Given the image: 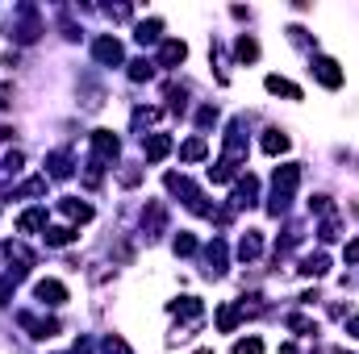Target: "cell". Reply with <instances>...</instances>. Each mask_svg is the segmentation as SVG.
Instances as JSON below:
<instances>
[{
  "label": "cell",
  "mask_w": 359,
  "mask_h": 354,
  "mask_svg": "<svg viewBox=\"0 0 359 354\" xmlns=\"http://www.w3.org/2000/svg\"><path fill=\"white\" fill-rule=\"evenodd\" d=\"M34 296H38L42 304H50V309H59V304H67V288H63L59 279H42V283L34 288Z\"/></svg>",
  "instance_id": "obj_1"
},
{
  "label": "cell",
  "mask_w": 359,
  "mask_h": 354,
  "mask_svg": "<svg viewBox=\"0 0 359 354\" xmlns=\"http://www.w3.org/2000/svg\"><path fill=\"white\" fill-rule=\"evenodd\" d=\"M142 155H147V163L168 159V155H172V138H168V134H151V138L142 142Z\"/></svg>",
  "instance_id": "obj_2"
},
{
  "label": "cell",
  "mask_w": 359,
  "mask_h": 354,
  "mask_svg": "<svg viewBox=\"0 0 359 354\" xmlns=\"http://www.w3.org/2000/svg\"><path fill=\"white\" fill-rule=\"evenodd\" d=\"M80 234L76 229H67V225H55V229H46V242L50 246H67V242H76Z\"/></svg>",
  "instance_id": "obj_13"
},
{
  "label": "cell",
  "mask_w": 359,
  "mask_h": 354,
  "mask_svg": "<svg viewBox=\"0 0 359 354\" xmlns=\"http://www.w3.org/2000/svg\"><path fill=\"white\" fill-rule=\"evenodd\" d=\"M59 208H63V213H67L72 221H92V208H88V204H76V200H63Z\"/></svg>",
  "instance_id": "obj_14"
},
{
  "label": "cell",
  "mask_w": 359,
  "mask_h": 354,
  "mask_svg": "<svg viewBox=\"0 0 359 354\" xmlns=\"http://www.w3.org/2000/svg\"><path fill=\"white\" fill-rule=\"evenodd\" d=\"M238 259H243V263L259 259V234H255V229H247V234H243V242H238Z\"/></svg>",
  "instance_id": "obj_8"
},
{
  "label": "cell",
  "mask_w": 359,
  "mask_h": 354,
  "mask_svg": "<svg viewBox=\"0 0 359 354\" xmlns=\"http://www.w3.org/2000/svg\"><path fill=\"white\" fill-rule=\"evenodd\" d=\"M192 250H196V238H192V234H180L176 238V255H192Z\"/></svg>",
  "instance_id": "obj_19"
},
{
  "label": "cell",
  "mask_w": 359,
  "mask_h": 354,
  "mask_svg": "<svg viewBox=\"0 0 359 354\" xmlns=\"http://www.w3.org/2000/svg\"><path fill=\"white\" fill-rule=\"evenodd\" d=\"M92 55H96L100 63H109V67H117V63H121V42H117V38H96V46H92Z\"/></svg>",
  "instance_id": "obj_3"
},
{
  "label": "cell",
  "mask_w": 359,
  "mask_h": 354,
  "mask_svg": "<svg viewBox=\"0 0 359 354\" xmlns=\"http://www.w3.org/2000/svg\"><path fill=\"white\" fill-rule=\"evenodd\" d=\"M334 354H347V351H334Z\"/></svg>",
  "instance_id": "obj_25"
},
{
  "label": "cell",
  "mask_w": 359,
  "mask_h": 354,
  "mask_svg": "<svg viewBox=\"0 0 359 354\" xmlns=\"http://www.w3.org/2000/svg\"><path fill=\"white\" fill-rule=\"evenodd\" d=\"M268 92H271V96H288V100H301V88H297V84H288L284 76H268Z\"/></svg>",
  "instance_id": "obj_7"
},
{
  "label": "cell",
  "mask_w": 359,
  "mask_h": 354,
  "mask_svg": "<svg viewBox=\"0 0 359 354\" xmlns=\"http://www.w3.org/2000/svg\"><path fill=\"white\" fill-rule=\"evenodd\" d=\"M234 55H238V63H255V59H259V42L243 34V38H238V46H234Z\"/></svg>",
  "instance_id": "obj_9"
},
{
  "label": "cell",
  "mask_w": 359,
  "mask_h": 354,
  "mask_svg": "<svg viewBox=\"0 0 359 354\" xmlns=\"http://www.w3.org/2000/svg\"><path fill=\"white\" fill-rule=\"evenodd\" d=\"M326 267H330L326 255H309V259L301 263V271H305V275H326Z\"/></svg>",
  "instance_id": "obj_15"
},
{
  "label": "cell",
  "mask_w": 359,
  "mask_h": 354,
  "mask_svg": "<svg viewBox=\"0 0 359 354\" xmlns=\"http://www.w3.org/2000/svg\"><path fill=\"white\" fill-rule=\"evenodd\" d=\"M46 167H50V176H55V179H67V176H72V159H67L63 150H55V155L46 159Z\"/></svg>",
  "instance_id": "obj_12"
},
{
  "label": "cell",
  "mask_w": 359,
  "mask_h": 354,
  "mask_svg": "<svg viewBox=\"0 0 359 354\" xmlns=\"http://www.w3.org/2000/svg\"><path fill=\"white\" fill-rule=\"evenodd\" d=\"M264 150H268V155H284V150H288V134H284V129H268V134H264Z\"/></svg>",
  "instance_id": "obj_11"
},
{
  "label": "cell",
  "mask_w": 359,
  "mask_h": 354,
  "mask_svg": "<svg viewBox=\"0 0 359 354\" xmlns=\"http://www.w3.org/2000/svg\"><path fill=\"white\" fill-rule=\"evenodd\" d=\"M351 334L359 338V317H351Z\"/></svg>",
  "instance_id": "obj_23"
},
{
  "label": "cell",
  "mask_w": 359,
  "mask_h": 354,
  "mask_svg": "<svg viewBox=\"0 0 359 354\" xmlns=\"http://www.w3.org/2000/svg\"><path fill=\"white\" fill-rule=\"evenodd\" d=\"M196 354H213V351H196Z\"/></svg>",
  "instance_id": "obj_24"
},
{
  "label": "cell",
  "mask_w": 359,
  "mask_h": 354,
  "mask_svg": "<svg viewBox=\"0 0 359 354\" xmlns=\"http://www.w3.org/2000/svg\"><path fill=\"white\" fill-rule=\"evenodd\" d=\"M343 255H347V263H359V238L347 246V250H343Z\"/></svg>",
  "instance_id": "obj_20"
},
{
  "label": "cell",
  "mask_w": 359,
  "mask_h": 354,
  "mask_svg": "<svg viewBox=\"0 0 359 354\" xmlns=\"http://www.w3.org/2000/svg\"><path fill=\"white\" fill-rule=\"evenodd\" d=\"M205 155H209V146H205V138H188V142L180 146V159H184V163H201Z\"/></svg>",
  "instance_id": "obj_6"
},
{
  "label": "cell",
  "mask_w": 359,
  "mask_h": 354,
  "mask_svg": "<svg viewBox=\"0 0 359 354\" xmlns=\"http://www.w3.org/2000/svg\"><path fill=\"white\" fill-rule=\"evenodd\" d=\"M238 317H243V309H238V304H226V309L217 313V330H222V334H234Z\"/></svg>",
  "instance_id": "obj_10"
},
{
  "label": "cell",
  "mask_w": 359,
  "mask_h": 354,
  "mask_svg": "<svg viewBox=\"0 0 359 354\" xmlns=\"http://www.w3.org/2000/svg\"><path fill=\"white\" fill-rule=\"evenodd\" d=\"M313 76H318L326 88H339V84H343V71H339L334 59H313Z\"/></svg>",
  "instance_id": "obj_4"
},
{
  "label": "cell",
  "mask_w": 359,
  "mask_h": 354,
  "mask_svg": "<svg viewBox=\"0 0 359 354\" xmlns=\"http://www.w3.org/2000/svg\"><path fill=\"white\" fill-rule=\"evenodd\" d=\"M234 354H264V342H259V338H243V342L234 346Z\"/></svg>",
  "instance_id": "obj_18"
},
{
  "label": "cell",
  "mask_w": 359,
  "mask_h": 354,
  "mask_svg": "<svg viewBox=\"0 0 359 354\" xmlns=\"http://www.w3.org/2000/svg\"><path fill=\"white\" fill-rule=\"evenodd\" d=\"M42 221H46V213H42V208H29V213L21 217V234H34Z\"/></svg>",
  "instance_id": "obj_17"
},
{
  "label": "cell",
  "mask_w": 359,
  "mask_h": 354,
  "mask_svg": "<svg viewBox=\"0 0 359 354\" xmlns=\"http://www.w3.org/2000/svg\"><path fill=\"white\" fill-rule=\"evenodd\" d=\"M280 354H297V346H292V342H284V346H280Z\"/></svg>",
  "instance_id": "obj_22"
},
{
  "label": "cell",
  "mask_w": 359,
  "mask_h": 354,
  "mask_svg": "<svg viewBox=\"0 0 359 354\" xmlns=\"http://www.w3.org/2000/svg\"><path fill=\"white\" fill-rule=\"evenodd\" d=\"M138 42H142V46L159 42V21H142V25H138Z\"/></svg>",
  "instance_id": "obj_16"
},
{
  "label": "cell",
  "mask_w": 359,
  "mask_h": 354,
  "mask_svg": "<svg viewBox=\"0 0 359 354\" xmlns=\"http://www.w3.org/2000/svg\"><path fill=\"white\" fill-rule=\"evenodd\" d=\"M8 300H13V283H4V279H0V304H8Z\"/></svg>",
  "instance_id": "obj_21"
},
{
  "label": "cell",
  "mask_w": 359,
  "mask_h": 354,
  "mask_svg": "<svg viewBox=\"0 0 359 354\" xmlns=\"http://www.w3.org/2000/svg\"><path fill=\"white\" fill-rule=\"evenodd\" d=\"M184 59H188V46H184V42H176V38H172V42H163L159 67H176V63H184Z\"/></svg>",
  "instance_id": "obj_5"
}]
</instances>
